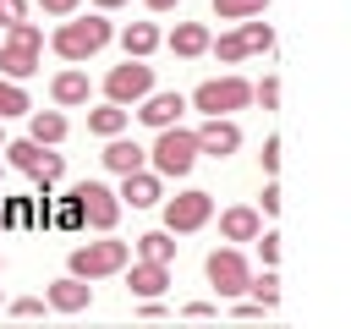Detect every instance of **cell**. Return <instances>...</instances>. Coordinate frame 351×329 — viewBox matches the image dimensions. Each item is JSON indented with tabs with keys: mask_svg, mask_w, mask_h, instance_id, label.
Returning a JSON list of instances; mask_svg holds the SVG:
<instances>
[{
	"mask_svg": "<svg viewBox=\"0 0 351 329\" xmlns=\"http://www.w3.org/2000/svg\"><path fill=\"white\" fill-rule=\"evenodd\" d=\"M38 55H44V33H38V22H16V27L0 33V77H5V82L33 77V71H38Z\"/></svg>",
	"mask_w": 351,
	"mask_h": 329,
	"instance_id": "cell-1",
	"label": "cell"
},
{
	"mask_svg": "<svg viewBox=\"0 0 351 329\" xmlns=\"http://www.w3.org/2000/svg\"><path fill=\"white\" fill-rule=\"evenodd\" d=\"M110 33H115V27H110L104 16H77V22H60V27L49 33V49H55L60 60H71V66H77V60L99 55V49L110 44Z\"/></svg>",
	"mask_w": 351,
	"mask_h": 329,
	"instance_id": "cell-2",
	"label": "cell"
},
{
	"mask_svg": "<svg viewBox=\"0 0 351 329\" xmlns=\"http://www.w3.org/2000/svg\"><path fill=\"white\" fill-rule=\"evenodd\" d=\"M148 159H154V175H186V170L197 164V132H186V126H165L159 143L148 148Z\"/></svg>",
	"mask_w": 351,
	"mask_h": 329,
	"instance_id": "cell-3",
	"label": "cell"
},
{
	"mask_svg": "<svg viewBox=\"0 0 351 329\" xmlns=\"http://www.w3.org/2000/svg\"><path fill=\"white\" fill-rule=\"evenodd\" d=\"M154 93V66L148 60H121V66H110V77H104V99L110 104H143Z\"/></svg>",
	"mask_w": 351,
	"mask_h": 329,
	"instance_id": "cell-4",
	"label": "cell"
},
{
	"mask_svg": "<svg viewBox=\"0 0 351 329\" xmlns=\"http://www.w3.org/2000/svg\"><path fill=\"white\" fill-rule=\"evenodd\" d=\"M126 269V241H82L71 247V274L77 280H104V274H121Z\"/></svg>",
	"mask_w": 351,
	"mask_h": 329,
	"instance_id": "cell-5",
	"label": "cell"
},
{
	"mask_svg": "<svg viewBox=\"0 0 351 329\" xmlns=\"http://www.w3.org/2000/svg\"><path fill=\"white\" fill-rule=\"evenodd\" d=\"M252 99V88L241 82V77H214V82H203L197 93H192V104L208 115V121H230V110H241Z\"/></svg>",
	"mask_w": 351,
	"mask_h": 329,
	"instance_id": "cell-6",
	"label": "cell"
},
{
	"mask_svg": "<svg viewBox=\"0 0 351 329\" xmlns=\"http://www.w3.org/2000/svg\"><path fill=\"white\" fill-rule=\"evenodd\" d=\"M71 203H77L82 225H93V230H110V225L121 219V197H115L104 181H77V186H71Z\"/></svg>",
	"mask_w": 351,
	"mask_h": 329,
	"instance_id": "cell-7",
	"label": "cell"
},
{
	"mask_svg": "<svg viewBox=\"0 0 351 329\" xmlns=\"http://www.w3.org/2000/svg\"><path fill=\"white\" fill-rule=\"evenodd\" d=\"M208 214H214V197H208V192H197V186H186V192L165 197V230H170V236L203 230V225H208Z\"/></svg>",
	"mask_w": 351,
	"mask_h": 329,
	"instance_id": "cell-8",
	"label": "cell"
},
{
	"mask_svg": "<svg viewBox=\"0 0 351 329\" xmlns=\"http://www.w3.org/2000/svg\"><path fill=\"white\" fill-rule=\"evenodd\" d=\"M208 49L230 66V60H247V55L274 49V33H269V22H258V16H252V22H236V33H225V38H219V44H208Z\"/></svg>",
	"mask_w": 351,
	"mask_h": 329,
	"instance_id": "cell-9",
	"label": "cell"
},
{
	"mask_svg": "<svg viewBox=\"0 0 351 329\" xmlns=\"http://www.w3.org/2000/svg\"><path fill=\"white\" fill-rule=\"evenodd\" d=\"M203 274H208V285H214L219 296H241V291H247V280H252L236 247H219V252H208V263H203Z\"/></svg>",
	"mask_w": 351,
	"mask_h": 329,
	"instance_id": "cell-10",
	"label": "cell"
},
{
	"mask_svg": "<svg viewBox=\"0 0 351 329\" xmlns=\"http://www.w3.org/2000/svg\"><path fill=\"white\" fill-rule=\"evenodd\" d=\"M126 208H154L159 197H165V186H159V175L154 170H132V175H121V192H115Z\"/></svg>",
	"mask_w": 351,
	"mask_h": 329,
	"instance_id": "cell-11",
	"label": "cell"
},
{
	"mask_svg": "<svg viewBox=\"0 0 351 329\" xmlns=\"http://www.w3.org/2000/svg\"><path fill=\"white\" fill-rule=\"evenodd\" d=\"M44 302H49L55 313H82V307L93 302V285L77 280V274H66V280H55V285L44 291Z\"/></svg>",
	"mask_w": 351,
	"mask_h": 329,
	"instance_id": "cell-12",
	"label": "cell"
},
{
	"mask_svg": "<svg viewBox=\"0 0 351 329\" xmlns=\"http://www.w3.org/2000/svg\"><path fill=\"white\" fill-rule=\"evenodd\" d=\"M236 148H241V126H236V121H208V126L197 132V154L225 159V154H236Z\"/></svg>",
	"mask_w": 351,
	"mask_h": 329,
	"instance_id": "cell-13",
	"label": "cell"
},
{
	"mask_svg": "<svg viewBox=\"0 0 351 329\" xmlns=\"http://www.w3.org/2000/svg\"><path fill=\"white\" fill-rule=\"evenodd\" d=\"M181 110H186V99H181V93H148L137 115H143L154 132H165V126H176V115H181Z\"/></svg>",
	"mask_w": 351,
	"mask_h": 329,
	"instance_id": "cell-14",
	"label": "cell"
},
{
	"mask_svg": "<svg viewBox=\"0 0 351 329\" xmlns=\"http://www.w3.org/2000/svg\"><path fill=\"white\" fill-rule=\"evenodd\" d=\"M104 164H110L115 175L148 170V148H137V143H126V137H110V143H104Z\"/></svg>",
	"mask_w": 351,
	"mask_h": 329,
	"instance_id": "cell-15",
	"label": "cell"
},
{
	"mask_svg": "<svg viewBox=\"0 0 351 329\" xmlns=\"http://www.w3.org/2000/svg\"><path fill=\"white\" fill-rule=\"evenodd\" d=\"M126 285H132L143 302H154V296H165V291H170V269H165V263H132Z\"/></svg>",
	"mask_w": 351,
	"mask_h": 329,
	"instance_id": "cell-16",
	"label": "cell"
},
{
	"mask_svg": "<svg viewBox=\"0 0 351 329\" xmlns=\"http://www.w3.org/2000/svg\"><path fill=\"white\" fill-rule=\"evenodd\" d=\"M49 99H55L60 110H77V104H88V71H55V82H49Z\"/></svg>",
	"mask_w": 351,
	"mask_h": 329,
	"instance_id": "cell-17",
	"label": "cell"
},
{
	"mask_svg": "<svg viewBox=\"0 0 351 329\" xmlns=\"http://www.w3.org/2000/svg\"><path fill=\"white\" fill-rule=\"evenodd\" d=\"M27 137H33L38 148H55V143L66 137V115H60V110H27Z\"/></svg>",
	"mask_w": 351,
	"mask_h": 329,
	"instance_id": "cell-18",
	"label": "cell"
},
{
	"mask_svg": "<svg viewBox=\"0 0 351 329\" xmlns=\"http://www.w3.org/2000/svg\"><path fill=\"white\" fill-rule=\"evenodd\" d=\"M121 44H126V60H148V55L159 49V27H154V22H126Z\"/></svg>",
	"mask_w": 351,
	"mask_h": 329,
	"instance_id": "cell-19",
	"label": "cell"
},
{
	"mask_svg": "<svg viewBox=\"0 0 351 329\" xmlns=\"http://www.w3.org/2000/svg\"><path fill=\"white\" fill-rule=\"evenodd\" d=\"M219 230H225V241H252L263 230V219H258V208H225L219 214Z\"/></svg>",
	"mask_w": 351,
	"mask_h": 329,
	"instance_id": "cell-20",
	"label": "cell"
},
{
	"mask_svg": "<svg viewBox=\"0 0 351 329\" xmlns=\"http://www.w3.org/2000/svg\"><path fill=\"white\" fill-rule=\"evenodd\" d=\"M208 27L203 22H176V33H170V49L176 55H208Z\"/></svg>",
	"mask_w": 351,
	"mask_h": 329,
	"instance_id": "cell-21",
	"label": "cell"
},
{
	"mask_svg": "<svg viewBox=\"0 0 351 329\" xmlns=\"http://www.w3.org/2000/svg\"><path fill=\"white\" fill-rule=\"evenodd\" d=\"M170 258H176L170 230H148V236H137V263H165V269H170Z\"/></svg>",
	"mask_w": 351,
	"mask_h": 329,
	"instance_id": "cell-22",
	"label": "cell"
},
{
	"mask_svg": "<svg viewBox=\"0 0 351 329\" xmlns=\"http://www.w3.org/2000/svg\"><path fill=\"white\" fill-rule=\"evenodd\" d=\"M0 154H5V164H16V170H27V175H38V164H44V148H38L33 137H16V143H5Z\"/></svg>",
	"mask_w": 351,
	"mask_h": 329,
	"instance_id": "cell-23",
	"label": "cell"
},
{
	"mask_svg": "<svg viewBox=\"0 0 351 329\" xmlns=\"http://www.w3.org/2000/svg\"><path fill=\"white\" fill-rule=\"evenodd\" d=\"M88 132H99V137H121V132H126V110H121V104H99V110H88Z\"/></svg>",
	"mask_w": 351,
	"mask_h": 329,
	"instance_id": "cell-24",
	"label": "cell"
},
{
	"mask_svg": "<svg viewBox=\"0 0 351 329\" xmlns=\"http://www.w3.org/2000/svg\"><path fill=\"white\" fill-rule=\"evenodd\" d=\"M263 5L269 0H214V16L219 22H252V16H263Z\"/></svg>",
	"mask_w": 351,
	"mask_h": 329,
	"instance_id": "cell-25",
	"label": "cell"
},
{
	"mask_svg": "<svg viewBox=\"0 0 351 329\" xmlns=\"http://www.w3.org/2000/svg\"><path fill=\"white\" fill-rule=\"evenodd\" d=\"M33 104H27V93H22V82H5L0 77V121H11V115H27Z\"/></svg>",
	"mask_w": 351,
	"mask_h": 329,
	"instance_id": "cell-26",
	"label": "cell"
},
{
	"mask_svg": "<svg viewBox=\"0 0 351 329\" xmlns=\"http://www.w3.org/2000/svg\"><path fill=\"white\" fill-rule=\"evenodd\" d=\"M247 291H252V296H258V307H269V302H274V296H280V274H274V269H263V274H258V280H247Z\"/></svg>",
	"mask_w": 351,
	"mask_h": 329,
	"instance_id": "cell-27",
	"label": "cell"
},
{
	"mask_svg": "<svg viewBox=\"0 0 351 329\" xmlns=\"http://www.w3.org/2000/svg\"><path fill=\"white\" fill-rule=\"evenodd\" d=\"M60 170H66V159L44 148V164H38V175H33V181H38V186H49V181H60Z\"/></svg>",
	"mask_w": 351,
	"mask_h": 329,
	"instance_id": "cell-28",
	"label": "cell"
},
{
	"mask_svg": "<svg viewBox=\"0 0 351 329\" xmlns=\"http://www.w3.org/2000/svg\"><path fill=\"white\" fill-rule=\"evenodd\" d=\"M16 22H27V0H0V33Z\"/></svg>",
	"mask_w": 351,
	"mask_h": 329,
	"instance_id": "cell-29",
	"label": "cell"
},
{
	"mask_svg": "<svg viewBox=\"0 0 351 329\" xmlns=\"http://www.w3.org/2000/svg\"><path fill=\"white\" fill-rule=\"evenodd\" d=\"M252 241H258V252H263V269H274V258H280V236H274V230H258Z\"/></svg>",
	"mask_w": 351,
	"mask_h": 329,
	"instance_id": "cell-30",
	"label": "cell"
},
{
	"mask_svg": "<svg viewBox=\"0 0 351 329\" xmlns=\"http://www.w3.org/2000/svg\"><path fill=\"white\" fill-rule=\"evenodd\" d=\"M252 99H258L263 110H274V104H280V82H274V77H263V82L252 88Z\"/></svg>",
	"mask_w": 351,
	"mask_h": 329,
	"instance_id": "cell-31",
	"label": "cell"
},
{
	"mask_svg": "<svg viewBox=\"0 0 351 329\" xmlns=\"http://www.w3.org/2000/svg\"><path fill=\"white\" fill-rule=\"evenodd\" d=\"M11 313H16V318H38L44 302H38V296H22V302H11Z\"/></svg>",
	"mask_w": 351,
	"mask_h": 329,
	"instance_id": "cell-32",
	"label": "cell"
},
{
	"mask_svg": "<svg viewBox=\"0 0 351 329\" xmlns=\"http://www.w3.org/2000/svg\"><path fill=\"white\" fill-rule=\"evenodd\" d=\"M55 225H66V230H77V225H82V214H77V203H71V197H66V208L55 214Z\"/></svg>",
	"mask_w": 351,
	"mask_h": 329,
	"instance_id": "cell-33",
	"label": "cell"
},
{
	"mask_svg": "<svg viewBox=\"0 0 351 329\" xmlns=\"http://www.w3.org/2000/svg\"><path fill=\"white\" fill-rule=\"evenodd\" d=\"M38 5H44L49 16H71V11H77V0H38Z\"/></svg>",
	"mask_w": 351,
	"mask_h": 329,
	"instance_id": "cell-34",
	"label": "cell"
},
{
	"mask_svg": "<svg viewBox=\"0 0 351 329\" xmlns=\"http://www.w3.org/2000/svg\"><path fill=\"white\" fill-rule=\"evenodd\" d=\"M274 164H280V143L269 137V143H263V170H274Z\"/></svg>",
	"mask_w": 351,
	"mask_h": 329,
	"instance_id": "cell-35",
	"label": "cell"
},
{
	"mask_svg": "<svg viewBox=\"0 0 351 329\" xmlns=\"http://www.w3.org/2000/svg\"><path fill=\"white\" fill-rule=\"evenodd\" d=\"M181 0H148V11H176Z\"/></svg>",
	"mask_w": 351,
	"mask_h": 329,
	"instance_id": "cell-36",
	"label": "cell"
},
{
	"mask_svg": "<svg viewBox=\"0 0 351 329\" xmlns=\"http://www.w3.org/2000/svg\"><path fill=\"white\" fill-rule=\"evenodd\" d=\"M93 5H99V11H115V5H121V0H93Z\"/></svg>",
	"mask_w": 351,
	"mask_h": 329,
	"instance_id": "cell-37",
	"label": "cell"
},
{
	"mask_svg": "<svg viewBox=\"0 0 351 329\" xmlns=\"http://www.w3.org/2000/svg\"><path fill=\"white\" fill-rule=\"evenodd\" d=\"M0 225H5V197H0Z\"/></svg>",
	"mask_w": 351,
	"mask_h": 329,
	"instance_id": "cell-38",
	"label": "cell"
},
{
	"mask_svg": "<svg viewBox=\"0 0 351 329\" xmlns=\"http://www.w3.org/2000/svg\"><path fill=\"white\" fill-rule=\"evenodd\" d=\"M0 148H5V121H0Z\"/></svg>",
	"mask_w": 351,
	"mask_h": 329,
	"instance_id": "cell-39",
	"label": "cell"
}]
</instances>
